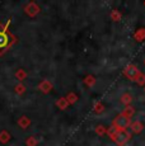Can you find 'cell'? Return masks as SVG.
Wrapping results in <instances>:
<instances>
[{
	"mask_svg": "<svg viewBox=\"0 0 145 146\" xmlns=\"http://www.w3.org/2000/svg\"><path fill=\"white\" fill-rule=\"evenodd\" d=\"M129 118H127L126 116H120V117H117L116 121H115V125L117 126L118 128H126L127 126H129Z\"/></svg>",
	"mask_w": 145,
	"mask_h": 146,
	"instance_id": "2",
	"label": "cell"
},
{
	"mask_svg": "<svg viewBox=\"0 0 145 146\" xmlns=\"http://www.w3.org/2000/svg\"><path fill=\"white\" fill-rule=\"evenodd\" d=\"M8 139H9V135L7 133V131H3V132L0 133V142L5 144V142L8 141Z\"/></svg>",
	"mask_w": 145,
	"mask_h": 146,
	"instance_id": "4",
	"label": "cell"
},
{
	"mask_svg": "<svg viewBox=\"0 0 145 146\" xmlns=\"http://www.w3.org/2000/svg\"><path fill=\"white\" fill-rule=\"evenodd\" d=\"M127 140H129V133H127L126 131H121V132L117 133V136H116V142L117 144L122 145V144H125Z\"/></svg>",
	"mask_w": 145,
	"mask_h": 146,
	"instance_id": "3",
	"label": "cell"
},
{
	"mask_svg": "<svg viewBox=\"0 0 145 146\" xmlns=\"http://www.w3.org/2000/svg\"><path fill=\"white\" fill-rule=\"evenodd\" d=\"M15 38L13 35L8 31V24L5 26H0V55H3L13 43H14Z\"/></svg>",
	"mask_w": 145,
	"mask_h": 146,
	"instance_id": "1",
	"label": "cell"
}]
</instances>
